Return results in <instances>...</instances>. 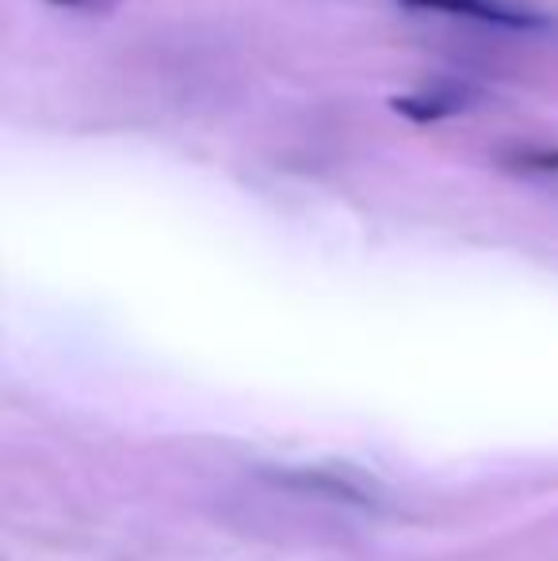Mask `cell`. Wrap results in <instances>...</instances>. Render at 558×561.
Instances as JSON below:
<instances>
[{
	"mask_svg": "<svg viewBox=\"0 0 558 561\" xmlns=\"http://www.w3.org/2000/svg\"><path fill=\"white\" fill-rule=\"evenodd\" d=\"M402 8H421V12H447V15H467L486 27H539V15L528 4H513V0H398Z\"/></svg>",
	"mask_w": 558,
	"mask_h": 561,
	"instance_id": "6da1fadb",
	"label": "cell"
},
{
	"mask_svg": "<svg viewBox=\"0 0 558 561\" xmlns=\"http://www.w3.org/2000/svg\"><path fill=\"white\" fill-rule=\"evenodd\" d=\"M50 4H61V8H112L115 0H50Z\"/></svg>",
	"mask_w": 558,
	"mask_h": 561,
	"instance_id": "277c9868",
	"label": "cell"
},
{
	"mask_svg": "<svg viewBox=\"0 0 558 561\" xmlns=\"http://www.w3.org/2000/svg\"><path fill=\"white\" fill-rule=\"evenodd\" d=\"M505 164L524 176H558V149H516L513 157H505Z\"/></svg>",
	"mask_w": 558,
	"mask_h": 561,
	"instance_id": "3957f363",
	"label": "cell"
},
{
	"mask_svg": "<svg viewBox=\"0 0 558 561\" xmlns=\"http://www.w3.org/2000/svg\"><path fill=\"white\" fill-rule=\"evenodd\" d=\"M475 100L478 89L470 81H432L429 89L413 92V96H395L390 107L413 123H440V118L463 115Z\"/></svg>",
	"mask_w": 558,
	"mask_h": 561,
	"instance_id": "7a4b0ae2",
	"label": "cell"
}]
</instances>
